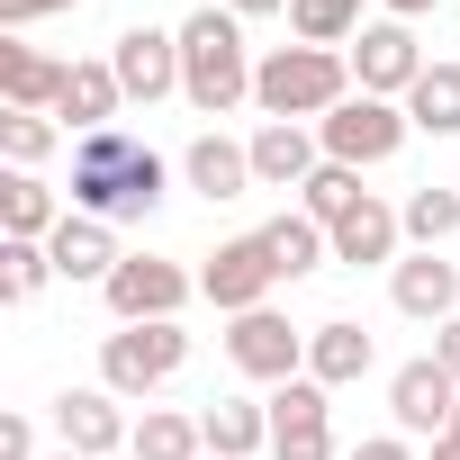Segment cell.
<instances>
[{
	"instance_id": "obj_1",
	"label": "cell",
	"mask_w": 460,
	"mask_h": 460,
	"mask_svg": "<svg viewBox=\"0 0 460 460\" xmlns=\"http://www.w3.org/2000/svg\"><path fill=\"white\" fill-rule=\"evenodd\" d=\"M172 172H181V163H163L136 127H100V136L73 145V208L100 217V226H136V217L163 208Z\"/></svg>"
},
{
	"instance_id": "obj_40",
	"label": "cell",
	"mask_w": 460,
	"mask_h": 460,
	"mask_svg": "<svg viewBox=\"0 0 460 460\" xmlns=\"http://www.w3.org/2000/svg\"><path fill=\"white\" fill-rule=\"evenodd\" d=\"M451 433H460V415H451Z\"/></svg>"
},
{
	"instance_id": "obj_34",
	"label": "cell",
	"mask_w": 460,
	"mask_h": 460,
	"mask_svg": "<svg viewBox=\"0 0 460 460\" xmlns=\"http://www.w3.org/2000/svg\"><path fill=\"white\" fill-rule=\"evenodd\" d=\"M343 460H424V451H415L406 433H370V442H352Z\"/></svg>"
},
{
	"instance_id": "obj_12",
	"label": "cell",
	"mask_w": 460,
	"mask_h": 460,
	"mask_svg": "<svg viewBox=\"0 0 460 460\" xmlns=\"http://www.w3.org/2000/svg\"><path fill=\"white\" fill-rule=\"evenodd\" d=\"M109 64H118V91H127V109H154V100H181V28H118V46H109Z\"/></svg>"
},
{
	"instance_id": "obj_10",
	"label": "cell",
	"mask_w": 460,
	"mask_h": 460,
	"mask_svg": "<svg viewBox=\"0 0 460 460\" xmlns=\"http://www.w3.org/2000/svg\"><path fill=\"white\" fill-rule=\"evenodd\" d=\"M271 460H334V388L325 379H280L271 397Z\"/></svg>"
},
{
	"instance_id": "obj_2",
	"label": "cell",
	"mask_w": 460,
	"mask_h": 460,
	"mask_svg": "<svg viewBox=\"0 0 460 460\" xmlns=\"http://www.w3.org/2000/svg\"><path fill=\"white\" fill-rule=\"evenodd\" d=\"M253 46H244V19L226 10V0H199V10L181 19V100L199 118H235L253 109Z\"/></svg>"
},
{
	"instance_id": "obj_5",
	"label": "cell",
	"mask_w": 460,
	"mask_h": 460,
	"mask_svg": "<svg viewBox=\"0 0 460 460\" xmlns=\"http://www.w3.org/2000/svg\"><path fill=\"white\" fill-rule=\"evenodd\" d=\"M406 136H415L406 100H370V91H352V100H343L325 127H316L325 163H352V172H379V163H397V154H406Z\"/></svg>"
},
{
	"instance_id": "obj_18",
	"label": "cell",
	"mask_w": 460,
	"mask_h": 460,
	"mask_svg": "<svg viewBox=\"0 0 460 460\" xmlns=\"http://www.w3.org/2000/svg\"><path fill=\"white\" fill-rule=\"evenodd\" d=\"M244 145H253V190H307V172L325 163L316 127H280V118H262Z\"/></svg>"
},
{
	"instance_id": "obj_20",
	"label": "cell",
	"mask_w": 460,
	"mask_h": 460,
	"mask_svg": "<svg viewBox=\"0 0 460 460\" xmlns=\"http://www.w3.org/2000/svg\"><path fill=\"white\" fill-rule=\"evenodd\" d=\"M64 82H73V64H55V55H37V46H19V37H0V109H37V118H55Z\"/></svg>"
},
{
	"instance_id": "obj_15",
	"label": "cell",
	"mask_w": 460,
	"mask_h": 460,
	"mask_svg": "<svg viewBox=\"0 0 460 460\" xmlns=\"http://www.w3.org/2000/svg\"><path fill=\"white\" fill-rule=\"evenodd\" d=\"M334 262H343V271H397V262H406V217H397L379 190L334 226Z\"/></svg>"
},
{
	"instance_id": "obj_6",
	"label": "cell",
	"mask_w": 460,
	"mask_h": 460,
	"mask_svg": "<svg viewBox=\"0 0 460 460\" xmlns=\"http://www.w3.org/2000/svg\"><path fill=\"white\" fill-rule=\"evenodd\" d=\"M100 298H109L118 325H181V307L199 298V271H181L172 253H127Z\"/></svg>"
},
{
	"instance_id": "obj_32",
	"label": "cell",
	"mask_w": 460,
	"mask_h": 460,
	"mask_svg": "<svg viewBox=\"0 0 460 460\" xmlns=\"http://www.w3.org/2000/svg\"><path fill=\"white\" fill-rule=\"evenodd\" d=\"M64 10H82V0H0V28H10V37H28L37 19H64Z\"/></svg>"
},
{
	"instance_id": "obj_4",
	"label": "cell",
	"mask_w": 460,
	"mask_h": 460,
	"mask_svg": "<svg viewBox=\"0 0 460 460\" xmlns=\"http://www.w3.org/2000/svg\"><path fill=\"white\" fill-rule=\"evenodd\" d=\"M181 370H190V334L181 325H118V334H100V388H118L127 406H154Z\"/></svg>"
},
{
	"instance_id": "obj_30",
	"label": "cell",
	"mask_w": 460,
	"mask_h": 460,
	"mask_svg": "<svg viewBox=\"0 0 460 460\" xmlns=\"http://www.w3.org/2000/svg\"><path fill=\"white\" fill-rule=\"evenodd\" d=\"M55 145H73V136H64V118H37V109H0V154H10V172H37Z\"/></svg>"
},
{
	"instance_id": "obj_29",
	"label": "cell",
	"mask_w": 460,
	"mask_h": 460,
	"mask_svg": "<svg viewBox=\"0 0 460 460\" xmlns=\"http://www.w3.org/2000/svg\"><path fill=\"white\" fill-rule=\"evenodd\" d=\"M361 199H370V190H361V172H352V163H316V172H307V190H298V208L325 226V235H334V226H343Z\"/></svg>"
},
{
	"instance_id": "obj_27",
	"label": "cell",
	"mask_w": 460,
	"mask_h": 460,
	"mask_svg": "<svg viewBox=\"0 0 460 460\" xmlns=\"http://www.w3.org/2000/svg\"><path fill=\"white\" fill-rule=\"evenodd\" d=\"M397 217H406V253H442V244L460 235V190L424 181V190H406V199H397Z\"/></svg>"
},
{
	"instance_id": "obj_14",
	"label": "cell",
	"mask_w": 460,
	"mask_h": 460,
	"mask_svg": "<svg viewBox=\"0 0 460 460\" xmlns=\"http://www.w3.org/2000/svg\"><path fill=\"white\" fill-rule=\"evenodd\" d=\"M181 190H199L208 208H217V199H253V145L226 136V127H199V136L181 145Z\"/></svg>"
},
{
	"instance_id": "obj_28",
	"label": "cell",
	"mask_w": 460,
	"mask_h": 460,
	"mask_svg": "<svg viewBox=\"0 0 460 460\" xmlns=\"http://www.w3.org/2000/svg\"><path fill=\"white\" fill-rule=\"evenodd\" d=\"M415 136H460V64H424V82L406 91Z\"/></svg>"
},
{
	"instance_id": "obj_38",
	"label": "cell",
	"mask_w": 460,
	"mask_h": 460,
	"mask_svg": "<svg viewBox=\"0 0 460 460\" xmlns=\"http://www.w3.org/2000/svg\"><path fill=\"white\" fill-rule=\"evenodd\" d=\"M424 460H460V433H442V442H424Z\"/></svg>"
},
{
	"instance_id": "obj_8",
	"label": "cell",
	"mask_w": 460,
	"mask_h": 460,
	"mask_svg": "<svg viewBox=\"0 0 460 460\" xmlns=\"http://www.w3.org/2000/svg\"><path fill=\"white\" fill-rule=\"evenodd\" d=\"M226 361H235L253 388H280L307 370V325H289L280 307H253V316H226Z\"/></svg>"
},
{
	"instance_id": "obj_21",
	"label": "cell",
	"mask_w": 460,
	"mask_h": 460,
	"mask_svg": "<svg viewBox=\"0 0 460 460\" xmlns=\"http://www.w3.org/2000/svg\"><path fill=\"white\" fill-rule=\"evenodd\" d=\"M370 361H379L370 325H352V316H325V325H307V379H325V388H352V379H370Z\"/></svg>"
},
{
	"instance_id": "obj_9",
	"label": "cell",
	"mask_w": 460,
	"mask_h": 460,
	"mask_svg": "<svg viewBox=\"0 0 460 460\" xmlns=\"http://www.w3.org/2000/svg\"><path fill=\"white\" fill-rule=\"evenodd\" d=\"M343 55H352V91H370V100H406V91L424 82V64H433L406 19H370Z\"/></svg>"
},
{
	"instance_id": "obj_31",
	"label": "cell",
	"mask_w": 460,
	"mask_h": 460,
	"mask_svg": "<svg viewBox=\"0 0 460 460\" xmlns=\"http://www.w3.org/2000/svg\"><path fill=\"white\" fill-rule=\"evenodd\" d=\"M46 280H55V253H46V244H10V235H0V298L28 307Z\"/></svg>"
},
{
	"instance_id": "obj_3",
	"label": "cell",
	"mask_w": 460,
	"mask_h": 460,
	"mask_svg": "<svg viewBox=\"0 0 460 460\" xmlns=\"http://www.w3.org/2000/svg\"><path fill=\"white\" fill-rule=\"evenodd\" d=\"M352 100V55L343 46H271L253 64V109L280 127H325Z\"/></svg>"
},
{
	"instance_id": "obj_7",
	"label": "cell",
	"mask_w": 460,
	"mask_h": 460,
	"mask_svg": "<svg viewBox=\"0 0 460 460\" xmlns=\"http://www.w3.org/2000/svg\"><path fill=\"white\" fill-rule=\"evenodd\" d=\"M451 415H460V379H451L433 352H415V361L388 370V433H406V442H442Z\"/></svg>"
},
{
	"instance_id": "obj_22",
	"label": "cell",
	"mask_w": 460,
	"mask_h": 460,
	"mask_svg": "<svg viewBox=\"0 0 460 460\" xmlns=\"http://www.w3.org/2000/svg\"><path fill=\"white\" fill-rule=\"evenodd\" d=\"M253 235H262V253H271V271H280V280H307V271H325V262H334V235H325L307 208H280L271 226H253Z\"/></svg>"
},
{
	"instance_id": "obj_36",
	"label": "cell",
	"mask_w": 460,
	"mask_h": 460,
	"mask_svg": "<svg viewBox=\"0 0 460 460\" xmlns=\"http://www.w3.org/2000/svg\"><path fill=\"white\" fill-rule=\"evenodd\" d=\"M433 10H442V0H379V19H406V28H424Z\"/></svg>"
},
{
	"instance_id": "obj_33",
	"label": "cell",
	"mask_w": 460,
	"mask_h": 460,
	"mask_svg": "<svg viewBox=\"0 0 460 460\" xmlns=\"http://www.w3.org/2000/svg\"><path fill=\"white\" fill-rule=\"evenodd\" d=\"M0 460H46V451H37V424H28V415H0Z\"/></svg>"
},
{
	"instance_id": "obj_17",
	"label": "cell",
	"mask_w": 460,
	"mask_h": 460,
	"mask_svg": "<svg viewBox=\"0 0 460 460\" xmlns=\"http://www.w3.org/2000/svg\"><path fill=\"white\" fill-rule=\"evenodd\" d=\"M46 253H55V280H73V289H109V271L127 262V253H118V226H100V217H82V208L46 235Z\"/></svg>"
},
{
	"instance_id": "obj_23",
	"label": "cell",
	"mask_w": 460,
	"mask_h": 460,
	"mask_svg": "<svg viewBox=\"0 0 460 460\" xmlns=\"http://www.w3.org/2000/svg\"><path fill=\"white\" fill-rule=\"evenodd\" d=\"M64 217H73V199H55L37 172H10V181H0V235H10V244H46Z\"/></svg>"
},
{
	"instance_id": "obj_25",
	"label": "cell",
	"mask_w": 460,
	"mask_h": 460,
	"mask_svg": "<svg viewBox=\"0 0 460 460\" xmlns=\"http://www.w3.org/2000/svg\"><path fill=\"white\" fill-rule=\"evenodd\" d=\"M127 451H136V460H208V433H199L190 406H145Z\"/></svg>"
},
{
	"instance_id": "obj_24",
	"label": "cell",
	"mask_w": 460,
	"mask_h": 460,
	"mask_svg": "<svg viewBox=\"0 0 460 460\" xmlns=\"http://www.w3.org/2000/svg\"><path fill=\"white\" fill-rule=\"evenodd\" d=\"M199 433H208L217 460H253V451H271V406L262 397H217V406H199Z\"/></svg>"
},
{
	"instance_id": "obj_13",
	"label": "cell",
	"mask_w": 460,
	"mask_h": 460,
	"mask_svg": "<svg viewBox=\"0 0 460 460\" xmlns=\"http://www.w3.org/2000/svg\"><path fill=\"white\" fill-rule=\"evenodd\" d=\"M46 415H55V442H64V451H82V460H109V451H127V442H136L127 397H118V388H100V379H91V388H64Z\"/></svg>"
},
{
	"instance_id": "obj_41",
	"label": "cell",
	"mask_w": 460,
	"mask_h": 460,
	"mask_svg": "<svg viewBox=\"0 0 460 460\" xmlns=\"http://www.w3.org/2000/svg\"><path fill=\"white\" fill-rule=\"evenodd\" d=\"M208 460H217V451H208Z\"/></svg>"
},
{
	"instance_id": "obj_35",
	"label": "cell",
	"mask_w": 460,
	"mask_h": 460,
	"mask_svg": "<svg viewBox=\"0 0 460 460\" xmlns=\"http://www.w3.org/2000/svg\"><path fill=\"white\" fill-rule=\"evenodd\" d=\"M433 361L460 379V316H451V325H433Z\"/></svg>"
},
{
	"instance_id": "obj_16",
	"label": "cell",
	"mask_w": 460,
	"mask_h": 460,
	"mask_svg": "<svg viewBox=\"0 0 460 460\" xmlns=\"http://www.w3.org/2000/svg\"><path fill=\"white\" fill-rule=\"evenodd\" d=\"M388 307L415 316V325H451V316H460V262H442V253H406V262L388 271Z\"/></svg>"
},
{
	"instance_id": "obj_19",
	"label": "cell",
	"mask_w": 460,
	"mask_h": 460,
	"mask_svg": "<svg viewBox=\"0 0 460 460\" xmlns=\"http://www.w3.org/2000/svg\"><path fill=\"white\" fill-rule=\"evenodd\" d=\"M55 118H64V136H73V145H82V136H100V127H118V118H127L118 64H109V55H100V64H73V82H64Z\"/></svg>"
},
{
	"instance_id": "obj_37",
	"label": "cell",
	"mask_w": 460,
	"mask_h": 460,
	"mask_svg": "<svg viewBox=\"0 0 460 460\" xmlns=\"http://www.w3.org/2000/svg\"><path fill=\"white\" fill-rule=\"evenodd\" d=\"M226 10H235V19L253 28V19H289V0H226Z\"/></svg>"
},
{
	"instance_id": "obj_39",
	"label": "cell",
	"mask_w": 460,
	"mask_h": 460,
	"mask_svg": "<svg viewBox=\"0 0 460 460\" xmlns=\"http://www.w3.org/2000/svg\"><path fill=\"white\" fill-rule=\"evenodd\" d=\"M46 460H82V451H64V442H55V451H46Z\"/></svg>"
},
{
	"instance_id": "obj_26",
	"label": "cell",
	"mask_w": 460,
	"mask_h": 460,
	"mask_svg": "<svg viewBox=\"0 0 460 460\" xmlns=\"http://www.w3.org/2000/svg\"><path fill=\"white\" fill-rule=\"evenodd\" d=\"M379 19V0H289V37L298 46H352Z\"/></svg>"
},
{
	"instance_id": "obj_11",
	"label": "cell",
	"mask_w": 460,
	"mask_h": 460,
	"mask_svg": "<svg viewBox=\"0 0 460 460\" xmlns=\"http://www.w3.org/2000/svg\"><path fill=\"white\" fill-rule=\"evenodd\" d=\"M271 289H280V271H271L262 235H226V244L199 262V298H208L217 316H253V307H271Z\"/></svg>"
}]
</instances>
